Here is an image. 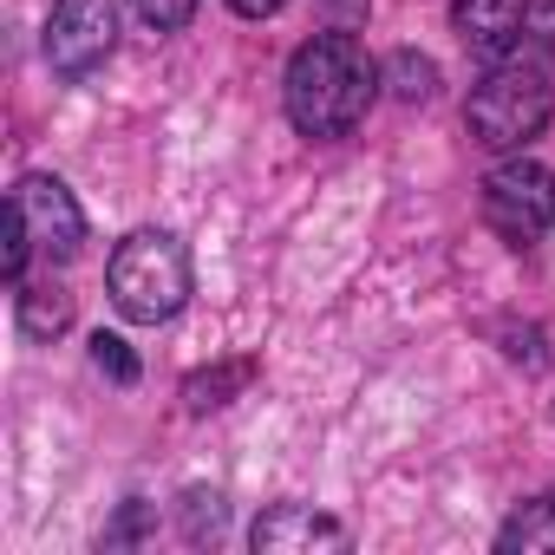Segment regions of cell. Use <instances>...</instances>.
<instances>
[{"label": "cell", "instance_id": "obj_14", "mask_svg": "<svg viewBox=\"0 0 555 555\" xmlns=\"http://www.w3.org/2000/svg\"><path fill=\"white\" fill-rule=\"evenodd\" d=\"M92 366L112 386H138V353L125 347V334H92Z\"/></svg>", "mask_w": 555, "mask_h": 555}, {"label": "cell", "instance_id": "obj_6", "mask_svg": "<svg viewBox=\"0 0 555 555\" xmlns=\"http://www.w3.org/2000/svg\"><path fill=\"white\" fill-rule=\"evenodd\" d=\"M8 203L27 216L34 248H40L47 261H73V255L86 248V209H79V196L66 190V177H53V170H27V177L14 183Z\"/></svg>", "mask_w": 555, "mask_h": 555}, {"label": "cell", "instance_id": "obj_12", "mask_svg": "<svg viewBox=\"0 0 555 555\" xmlns=\"http://www.w3.org/2000/svg\"><path fill=\"white\" fill-rule=\"evenodd\" d=\"M379 73H386V86H392L399 105H431V99H438V60H425V53H412V47H399Z\"/></svg>", "mask_w": 555, "mask_h": 555}, {"label": "cell", "instance_id": "obj_7", "mask_svg": "<svg viewBox=\"0 0 555 555\" xmlns=\"http://www.w3.org/2000/svg\"><path fill=\"white\" fill-rule=\"evenodd\" d=\"M255 555H308V548H353V529L314 503H274L248 522Z\"/></svg>", "mask_w": 555, "mask_h": 555}, {"label": "cell", "instance_id": "obj_8", "mask_svg": "<svg viewBox=\"0 0 555 555\" xmlns=\"http://www.w3.org/2000/svg\"><path fill=\"white\" fill-rule=\"evenodd\" d=\"M522 27H529V0H451V34L483 66L516 60L522 53Z\"/></svg>", "mask_w": 555, "mask_h": 555}, {"label": "cell", "instance_id": "obj_4", "mask_svg": "<svg viewBox=\"0 0 555 555\" xmlns=\"http://www.w3.org/2000/svg\"><path fill=\"white\" fill-rule=\"evenodd\" d=\"M477 209H483V222H490L503 242L529 248L535 235L555 229V170L535 164V157H503V164L477 183Z\"/></svg>", "mask_w": 555, "mask_h": 555}, {"label": "cell", "instance_id": "obj_2", "mask_svg": "<svg viewBox=\"0 0 555 555\" xmlns=\"http://www.w3.org/2000/svg\"><path fill=\"white\" fill-rule=\"evenodd\" d=\"M190 248L177 229H131L105 261V295L131 327H164L190 308Z\"/></svg>", "mask_w": 555, "mask_h": 555}, {"label": "cell", "instance_id": "obj_5", "mask_svg": "<svg viewBox=\"0 0 555 555\" xmlns=\"http://www.w3.org/2000/svg\"><path fill=\"white\" fill-rule=\"evenodd\" d=\"M40 53L66 86H86L118 53V0H53Z\"/></svg>", "mask_w": 555, "mask_h": 555}, {"label": "cell", "instance_id": "obj_15", "mask_svg": "<svg viewBox=\"0 0 555 555\" xmlns=\"http://www.w3.org/2000/svg\"><path fill=\"white\" fill-rule=\"evenodd\" d=\"M157 529V503H144V496H125V509H118V522L99 535L105 548H125V542H144Z\"/></svg>", "mask_w": 555, "mask_h": 555}, {"label": "cell", "instance_id": "obj_3", "mask_svg": "<svg viewBox=\"0 0 555 555\" xmlns=\"http://www.w3.org/2000/svg\"><path fill=\"white\" fill-rule=\"evenodd\" d=\"M555 118V86H548V66L542 60H496L470 99H464V131L470 144L496 151V157H522Z\"/></svg>", "mask_w": 555, "mask_h": 555}, {"label": "cell", "instance_id": "obj_10", "mask_svg": "<svg viewBox=\"0 0 555 555\" xmlns=\"http://www.w3.org/2000/svg\"><path fill=\"white\" fill-rule=\"evenodd\" d=\"M496 548L503 555H535V548H555V496H529V503H516L509 516H503V529H496Z\"/></svg>", "mask_w": 555, "mask_h": 555}, {"label": "cell", "instance_id": "obj_9", "mask_svg": "<svg viewBox=\"0 0 555 555\" xmlns=\"http://www.w3.org/2000/svg\"><path fill=\"white\" fill-rule=\"evenodd\" d=\"M14 308H21V334L27 340H60L73 327V288L60 274H27L14 288Z\"/></svg>", "mask_w": 555, "mask_h": 555}, {"label": "cell", "instance_id": "obj_13", "mask_svg": "<svg viewBox=\"0 0 555 555\" xmlns=\"http://www.w3.org/2000/svg\"><path fill=\"white\" fill-rule=\"evenodd\" d=\"M222 516H229V503L216 490H183V503H177L183 542H222Z\"/></svg>", "mask_w": 555, "mask_h": 555}, {"label": "cell", "instance_id": "obj_1", "mask_svg": "<svg viewBox=\"0 0 555 555\" xmlns=\"http://www.w3.org/2000/svg\"><path fill=\"white\" fill-rule=\"evenodd\" d=\"M386 73L379 60L347 34V27H327L314 40H301L288 53V73H282V112L301 138L314 144H340L366 125L373 99H379Z\"/></svg>", "mask_w": 555, "mask_h": 555}, {"label": "cell", "instance_id": "obj_18", "mask_svg": "<svg viewBox=\"0 0 555 555\" xmlns=\"http://www.w3.org/2000/svg\"><path fill=\"white\" fill-rule=\"evenodd\" d=\"M282 8H288V0H229V14H235V21H274Z\"/></svg>", "mask_w": 555, "mask_h": 555}, {"label": "cell", "instance_id": "obj_11", "mask_svg": "<svg viewBox=\"0 0 555 555\" xmlns=\"http://www.w3.org/2000/svg\"><path fill=\"white\" fill-rule=\"evenodd\" d=\"M255 379V360H222V366H203V373H190L183 379V405L190 412H222L242 386Z\"/></svg>", "mask_w": 555, "mask_h": 555}, {"label": "cell", "instance_id": "obj_17", "mask_svg": "<svg viewBox=\"0 0 555 555\" xmlns=\"http://www.w3.org/2000/svg\"><path fill=\"white\" fill-rule=\"evenodd\" d=\"M522 47L548 66L555 60V0H529V27H522Z\"/></svg>", "mask_w": 555, "mask_h": 555}, {"label": "cell", "instance_id": "obj_16", "mask_svg": "<svg viewBox=\"0 0 555 555\" xmlns=\"http://www.w3.org/2000/svg\"><path fill=\"white\" fill-rule=\"evenodd\" d=\"M196 8H203V0H131V14H138L151 34H183V27L196 21Z\"/></svg>", "mask_w": 555, "mask_h": 555}]
</instances>
